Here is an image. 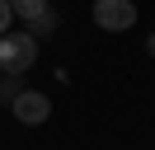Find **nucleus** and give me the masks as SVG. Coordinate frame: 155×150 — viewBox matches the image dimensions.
Masks as SVG:
<instances>
[{"mask_svg":"<svg viewBox=\"0 0 155 150\" xmlns=\"http://www.w3.org/2000/svg\"><path fill=\"white\" fill-rule=\"evenodd\" d=\"M38 61V38L33 33H5L0 38V75H24L28 66Z\"/></svg>","mask_w":155,"mask_h":150,"instance_id":"1","label":"nucleus"},{"mask_svg":"<svg viewBox=\"0 0 155 150\" xmlns=\"http://www.w3.org/2000/svg\"><path fill=\"white\" fill-rule=\"evenodd\" d=\"M94 24L104 33H127L136 24V5L132 0H94Z\"/></svg>","mask_w":155,"mask_h":150,"instance_id":"2","label":"nucleus"},{"mask_svg":"<svg viewBox=\"0 0 155 150\" xmlns=\"http://www.w3.org/2000/svg\"><path fill=\"white\" fill-rule=\"evenodd\" d=\"M10 108H14V117H19L24 127H38V122H47L52 103H47V94H38V89H24L19 99L10 103Z\"/></svg>","mask_w":155,"mask_h":150,"instance_id":"3","label":"nucleus"},{"mask_svg":"<svg viewBox=\"0 0 155 150\" xmlns=\"http://www.w3.org/2000/svg\"><path fill=\"white\" fill-rule=\"evenodd\" d=\"M10 5H14V19H24V24L52 14V0H10Z\"/></svg>","mask_w":155,"mask_h":150,"instance_id":"4","label":"nucleus"},{"mask_svg":"<svg viewBox=\"0 0 155 150\" xmlns=\"http://www.w3.org/2000/svg\"><path fill=\"white\" fill-rule=\"evenodd\" d=\"M57 24H61V19H57V9H52V14H42V19H33V24H24V33H33V38H52V33H57Z\"/></svg>","mask_w":155,"mask_h":150,"instance_id":"5","label":"nucleus"},{"mask_svg":"<svg viewBox=\"0 0 155 150\" xmlns=\"http://www.w3.org/2000/svg\"><path fill=\"white\" fill-rule=\"evenodd\" d=\"M19 94H24V75H0V99L14 103Z\"/></svg>","mask_w":155,"mask_h":150,"instance_id":"6","label":"nucleus"},{"mask_svg":"<svg viewBox=\"0 0 155 150\" xmlns=\"http://www.w3.org/2000/svg\"><path fill=\"white\" fill-rule=\"evenodd\" d=\"M10 24H14V5H10V0H0V38L10 33Z\"/></svg>","mask_w":155,"mask_h":150,"instance_id":"7","label":"nucleus"},{"mask_svg":"<svg viewBox=\"0 0 155 150\" xmlns=\"http://www.w3.org/2000/svg\"><path fill=\"white\" fill-rule=\"evenodd\" d=\"M146 52H150V56H155V33H150V38H146Z\"/></svg>","mask_w":155,"mask_h":150,"instance_id":"8","label":"nucleus"}]
</instances>
